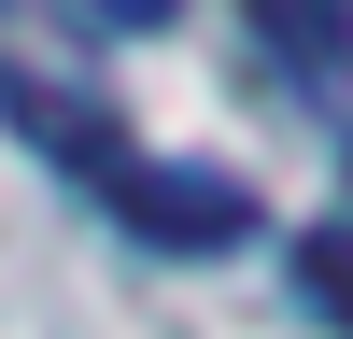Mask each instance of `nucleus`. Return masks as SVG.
Listing matches in <instances>:
<instances>
[{
    "instance_id": "obj_3",
    "label": "nucleus",
    "mask_w": 353,
    "mask_h": 339,
    "mask_svg": "<svg viewBox=\"0 0 353 339\" xmlns=\"http://www.w3.org/2000/svg\"><path fill=\"white\" fill-rule=\"evenodd\" d=\"M0 113H14V127H28V141H43V156H57V170H85V184H113V170H128V156H141V141H128V127H113V113H99V99H57V85H43V71H0Z\"/></svg>"
},
{
    "instance_id": "obj_4",
    "label": "nucleus",
    "mask_w": 353,
    "mask_h": 339,
    "mask_svg": "<svg viewBox=\"0 0 353 339\" xmlns=\"http://www.w3.org/2000/svg\"><path fill=\"white\" fill-rule=\"evenodd\" d=\"M297 297L325 311V325H353V240H339V226H311V240H297Z\"/></svg>"
},
{
    "instance_id": "obj_6",
    "label": "nucleus",
    "mask_w": 353,
    "mask_h": 339,
    "mask_svg": "<svg viewBox=\"0 0 353 339\" xmlns=\"http://www.w3.org/2000/svg\"><path fill=\"white\" fill-rule=\"evenodd\" d=\"M339 184H353V156H339ZM339 240H353V212H339Z\"/></svg>"
},
{
    "instance_id": "obj_2",
    "label": "nucleus",
    "mask_w": 353,
    "mask_h": 339,
    "mask_svg": "<svg viewBox=\"0 0 353 339\" xmlns=\"http://www.w3.org/2000/svg\"><path fill=\"white\" fill-rule=\"evenodd\" d=\"M297 99H353V0H241Z\"/></svg>"
},
{
    "instance_id": "obj_1",
    "label": "nucleus",
    "mask_w": 353,
    "mask_h": 339,
    "mask_svg": "<svg viewBox=\"0 0 353 339\" xmlns=\"http://www.w3.org/2000/svg\"><path fill=\"white\" fill-rule=\"evenodd\" d=\"M99 198H113L156 254H226V240H254V184H226V170H198V156H128Z\"/></svg>"
},
{
    "instance_id": "obj_5",
    "label": "nucleus",
    "mask_w": 353,
    "mask_h": 339,
    "mask_svg": "<svg viewBox=\"0 0 353 339\" xmlns=\"http://www.w3.org/2000/svg\"><path fill=\"white\" fill-rule=\"evenodd\" d=\"M71 14H85V28H128V43H141V28H170L184 0H71Z\"/></svg>"
}]
</instances>
